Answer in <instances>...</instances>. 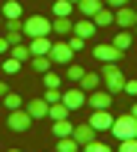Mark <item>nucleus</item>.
Masks as SVG:
<instances>
[{"label": "nucleus", "mask_w": 137, "mask_h": 152, "mask_svg": "<svg viewBox=\"0 0 137 152\" xmlns=\"http://www.w3.org/2000/svg\"><path fill=\"white\" fill-rule=\"evenodd\" d=\"M110 134L116 137V140H125V137H137V116L128 110V113H122V116H116L113 119V125H110Z\"/></svg>", "instance_id": "nucleus-1"}, {"label": "nucleus", "mask_w": 137, "mask_h": 152, "mask_svg": "<svg viewBox=\"0 0 137 152\" xmlns=\"http://www.w3.org/2000/svg\"><path fill=\"white\" fill-rule=\"evenodd\" d=\"M101 84H104V90L113 93V96L125 90V75L116 69V63H104V69H101Z\"/></svg>", "instance_id": "nucleus-2"}, {"label": "nucleus", "mask_w": 137, "mask_h": 152, "mask_svg": "<svg viewBox=\"0 0 137 152\" xmlns=\"http://www.w3.org/2000/svg\"><path fill=\"white\" fill-rule=\"evenodd\" d=\"M36 119L27 113V107H15V110H9V119H6V128L9 131H18V134H24V131H30V125H33Z\"/></svg>", "instance_id": "nucleus-3"}, {"label": "nucleus", "mask_w": 137, "mask_h": 152, "mask_svg": "<svg viewBox=\"0 0 137 152\" xmlns=\"http://www.w3.org/2000/svg\"><path fill=\"white\" fill-rule=\"evenodd\" d=\"M48 33H54V30H51V21L45 15H30L24 21V36L36 39V36H48Z\"/></svg>", "instance_id": "nucleus-4"}, {"label": "nucleus", "mask_w": 137, "mask_h": 152, "mask_svg": "<svg viewBox=\"0 0 137 152\" xmlns=\"http://www.w3.org/2000/svg\"><path fill=\"white\" fill-rule=\"evenodd\" d=\"M48 57H51V63H57V66H68V63L75 60V51H72L68 42H54Z\"/></svg>", "instance_id": "nucleus-5"}, {"label": "nucleus", "mask_w": 137, "mask_h": 152, "mask_svg": "<svg viewBox=\"0 0 137 152\" xmlns=\"http://www.w3.org/2000/svg\"><path fill=\"white\" fill-rule=\"evenodd\" d=\"M122 54H125V51H119L113 42H104V45H95V48H93V57H95L98 63H116V60H122Z\"/></svg>", "instance_id": "nucleus-6"}, {"label": "nucleus", "mask_w": 137, "mask_h": 152, "mask_svg": "<svg viewBox=\"0 0 137 152\" xmlns=\"http://www.w3.org/2000/svg\"><path fill=\"white\" fill-rule=\"evenodd\" d=\"M113 21L122 27V30H131L134 24H137V9H131L128 3L125 6H119V9H113Z\"/></svg>", "instance_id": "nucleus-7"}, {"label": "nucleus", "mask_w": 137, "mask_h": 152, "mask_svg": "<svg viewBox=\"0 0 137 152\" xmlns=\"http://www.w3.org/2000/svg\"><path fill=\"white\" fill-rule=\"evenodd\" d=\"M3 30H6L3 36L9 39V45H18L21 36H24V21H21V18H6V21H3Z\"/></svg>", "instance_id": "nucleus-8"}, {"label": "nucleus", "mask_w": 137, "mask_h": 152, "mask_svg": "<svg viewBox=\"0 0 137 152\" xmlns=\"http://www.w3.org/2000/svg\"><path fill=\"white\" fill-rule=\"evenodd\" d=\"M87 102H90V107L93 110H107L110 104H113V93H98V90H93V93H87Z\"/></svg>", "instance_id": "nucleus-9"}, {"label": "nucleus", "mask_w": 137, "mask_h": 152, "mask_svg": "<svg viewBox=\"0 0 137 152\" xmlns=\"http://www.w3.org/2000/svg\"><path fill=\"white\" fill-rule=\"evenodd\" d=\"M90 125H93L95 131H110V125H113L110 107H107V110H93V116H90Z\"/></svg>", "instance_id": "nucleus-10"}, {"label": "nucleus", "mask_w": 137, "mask_h": 152, "mask_svg": "<svg viewBox=\"0 0 137 152\" xmlns=\"http://www.w3.org/2000/svg\"><path fill=\"white\" fill-rule=\"evenodd\" d=\"M63 102L72 107V110H81V107L87 104V93H84L81 87H78V90H66V93H63Z\"/></svg>", "instance_id": "nucleus-11"}, {"label": "nucleus", "mask_w": 137, "mask_h": 152, "mask_svg": "<svg viewBox=\"0 0 137 152\" xmlns=\"http://www.w3.org/2000/svg\"><path fill=\"white\" fill-rule=\"evenodd\" d=\"M95 134H98V131H95V128H93L90 122H84V125H75V131H72V137H75L78 143H81V149H84V146H87L90 140H95Z\"/></svg>", "instance_id": "nucleus-12"}, {"label": "nucleus", "mask_w": 137, "mask_h": 152, "mask_svg": "<svg viewBox=\"0 0 137 152\" xmlns=\"http://www.w3.org/2000/svg\"><path fill=\"white\" fill-rule=\"evenodd\" d=\"M51 30H54V33H60V36H68V33H75V21L68 18V15H54Z\"/></svg>", "instance_id": "nucleus-13"}, {"label": "nucleus", "mask_w": 137, "mask_h": 152, "mask_svg": "<svg viewBox=\"0 0 137 152\" xmlns=\"http://www.w3.org/2000/svg\"><path fill=\"white\" fill-rule=\"evenodd\" d=\"M101 6H104V0H78V3H75V9H78L84 18H93Z\"/></svg>", "instance_id": "nucleus-14"}, {"label": "nucleus", "mask_w": 137, "mask_h": 152, "mask_svg": "<svg viewBox=\"0 0 137 152\" xmlns=\"http://www.w3.org/2000/svg\"><path fill=\"white\" fill-rule=\"evenodd\" d=\"M48 107H51V104H48L45 99H33V102H27V113H30L33 119H45V116H48Z\"/></svg>", "instance_id": "nucleus-15"}, {"label": "nucleus", "mask_w": 137, "mask_h": 152, "mask_svg": "<svg viewBox=\"0 0 137 152\" xmlns=\"http://www.w3.org/2000/svg\"><path fill=\"white\" fill-rule=\"evenodd\" d=\"M98 84H101V72L95 75V72H84V78L78 81V87L84 90V93H93V90H98Z\"/></svg>", "instance_id": "nucleus-16"}, {"label": "nucleus", "mask_w": 137, "mask_h": 152, "mask_svg": "<svg viewBox=\"0 0 137 152\" xmlns=\"http://www.w3.org/2000/svg\"><path fill=\"white\" fill-rule=\"evenodd\" d=\"M51 45H54V42H51L48 36H36V39H30L27 48H30V54L36 57V54H51Z\"/></svg>", "instance_id": "nucleus-17"}, {"label": "nucleus", "mask_w": 137, "mask_h": 152, "mask_svg": "<svg viewBox=\"0 0 137 152\" xmlns=\"http://www.w3.org/2000/svg\"><path fill=\"white\" fill-rule=\"evenodd\" d=\"M75 33H78V36H84V39H90V36H95V33H98V27H95V21H93V18H81V21L75 24Z\"/></svg>", "instance_id": "nucleus-18"}, {"label": "nucleus", "mask_w": 137, "mask_h": 152, "mask_svg": "<svg viewBox=\"0 0 137 152\" xmlns=\"http://www.w3.org/2000/svg\"><path fill=\"white\" fill-rule=\"evenodd\" d=\"M93 21H95L98 30H101V27H110V24H113V9H110V6H101V9L93 15Z\"/></svg>", "instance_id": "nucleus-19"}, {"label": "nucleus", "mask_w": 137, "mask_h": 152, "mask_svg": "<svg viewBox=\"0 0 137 152\" xmlns=\"http://www.w3.org/2000/svg\"><path fill=\"white\" fill-rule=\"evenodd\" d=\"M68 113H72V107H68L66 102H54V104L48 107V116H51V119H66Z\"/></svg>", "instance_id": "nucleus-20"}, {"label": "nucleus", "mask_w": 137, "mask_h": 152, "mask_svg": "<svg viewBox=\"0 0 137 152\" xmlns=\"http://www.w3.org/2000/svg\"><path fill=\"white\" fill-rule=\"evenodd\" d=\"M30 66H33V72L45 75V72L51 69V57H48V54H36V57H30Z\"/></svg>", "instance_id": "nucleus-21"}, {"label": "nucleus", "mask_w": 137, "mask_h": 152, "mask_svg": "<svg viewBox=\"0 0 137 152\" xmlns=\"http://www.w3.org/2000/svg\"><path fill=\"white\" fill-rule=\"evenodd\" d=\"M81 149V143L68 134V137H57V152H78Z\"/></svg>", "instance_id": "nucleus-22"}, {"label": "nucleus", "mask_w": 137, "mask_h": 152, "mask_svg": "<svg viewBox=\"0 0 137 152\" xmlns=\"http://www.w3.org/2000/svg\"><path fill=\"white\" fill-rule=\"evenodd\" d=\"M51 131H54L57 137H68V134L75 131V125L68 122V116H66V119H54V128H51Z\"/></svg>", "instance_id": "nucleus-23"}, {"label": "nucleus", "mask_w": 137, "mask_h": 152, "mask_svg": "<svg viewBox=\"0 0 137 152\" xmlns=\"http://www.w3.org/2000/svg\"><path fill=\"white\" fill-rule=\"evenodd\" d=\"M21 9H24V6L18 3V0H6L0 12H3V18H21Z\"/></svg>", "instance_id": "nucleus-24"}, {"label": "nucleus", "mask_w": 137, "mask_h": 152, "mask_svg": "<svg viewBox=\"0 0 137 152\" xmlns=\"http://www.w3.org/2000/svg\"><path fill=\"white\" fill-rule=\"evenodd\" d=\"M131 42H134V36H131L128 30H122V33H113V45H116L119 51H128V48H131Z\"/></svg>", "instance_id": "nucleus-25"}, {"label": "nucleus", "mask_w": 137, "mask_h": 152, "mask_svg": "<svg viewBox=\"0 0 137 152\" xmlns=\"http://www.w3.org/2000/svg\"><path fill=\"white\" fill-rule=\"evenodd\" d=\"M0 102H3V107H6V110H15V107H24L21 96H18V93H12V90H9V93H6L3 99H0Z\"/></svg>", "instance_id": "nucleus-26"}, {"label": "nucleus", "mask_w": 137, "mask_h": 152, "mask_svg": "<svg viewBox=\"0 0 137 152\" xmlns=\"http://www.w3.org/2000/svg\"><path fill=\"white\" fill-rule=\"evenodd\" d=\"M84 72H87L84 66H78V63H68V66H66V81H81V78H84Z\"/></svg>", "instance_id": "nucleus-27"}, {"label": "nucleus", "mask_w": 137, "mask_h": 152, "mask_svg": "<svg viewBox=\"0 0 137 152\" xmlns=\"http://www.w3.org/2000/svg\"><path fill=\"white\" fill-rule=\"evenodd\" d=\"M72 12H75L72 0H57V3H54V15H72Z\"/></svg>", "instance_id": "nucleus-28"}, {"label": "nucleus", "mask_w": 137, "mask_h": 152, "mask_svg": "<svg viewBox=\"0 0 137 152\" xmlns=\"http://www.w3.org/2000/svg\"><path fill=\"white\" fill-rule=\"evenodd\" d=\"M9 57H18V60L24 63V60H30L33 54H30V48H27V45H21V42H18V45H12V48H9Z\"/></svg>", "instance_id": "nucleus-29"}, {"label": "nucleus", "mask_w": 137, "mask_h": 152, "mask_svg": "<svg viewBox=\"0 0 137 152\" xmlns=\"http://www.w3.org/2000/svg\"><path fill=\"white\" fill-rule=\"evenodd\" d=\"M3 72H6V75H18V72H21V60H18V57H6V60H3Z\"/></svg>", "instance_id": "nucleus-30"}, {"label": "nucleus", "mask_w": 137, "mask_h": 152, "mask_svg": "<svg viewBox=\"0 0 137 152\" xmlns=\"http://www.w3.org/2000/svg\"><path fill=\"white\" fill-rule=\"evenodd\" d=\"M48 104H54V102H63V90L60 87H45V96H42Z\"/></svg>", "instance_id": "nucleus-31"}, {"label": "nucleus", "mask_w": 137, "mask_h": 152, "mask_svg": "<svg viewBox=\"0 0 137 152\" xmlns=\"http://www.w3.org/2000/svg\"><path fill=\"white\" fill-rule=\"evenodd\" d=\"M66 42L72 45V51H84V45H87V39H84V36H78V33H68V36H66Z\"/></svg>", "instance_id": "nucleus-32"}, {"label": "nucleus", "mask_w": 137, "mask_h": 152, "mask_svg": "<svg viewBox=\"0 0 137 152\" xmlns=\"http://www.w3.org/2000/svg\"><path fill=\"white\" fill-rule=\"evenodd\" d=\"M60 81H63V78H60V75H54L51 69L42 75V84H45V87H60Z\"/></svg>", "instance_id": "nucleus-33"}, {"label": "nucleus", "mask_w": 137, "mask_h": 152, "mask_svg": "<svg viewBox=\"0 0 137 152\" xmlns=\"http://www.w3.org/2000/svg\"><path fill=\"white\" fill-rule=\"evenodd\" d=\"M84 149H87V152H110V146H107V143H101V140H90Z\"/></svg>", "instance_id": "nucleus-34"}, {"label": "nucleus", "mask_w": 137, "mask_h": 152, "mask_svg": "<svg viewBox=\"0 0 137 152\" xmlns=\"http://www.w3.org/2000/svg\"><path fill=\"white\" fill-rule=\"evenodd\" d=\"M119 149H122V152H137V137H125V140H119Z\"/></svg>", "instance_id": "nucleus-35"}, {"label": "nucleus", "mask_w": 137, "mask_h": 152, "mask_svg": "<svg viewBox=\"0 0 137 152\" xmlns=\"http://www.w3.org/2000/svg\"><path fill=\"white\" fill-rule=\"evenodd\" d=\"M122 93H128V96H137V81H125V90Z\"/></svg>", "instance_id": "nucleus-36"}, {"label": "nucleus", "mask_w": 137, "mask_h": 152, "mask_svg": "<svg viewBox=\"0 0 137 152\" xmlns=\"http://www.w3.org/2000/svg\"><path fill=\"white\" fill-rule=\"evenodd\" d=\"M128 0H104V6H110V9H119V6H125Z\"/></svg>", "instance_id": "nucleus-37"}, {"label": "nucleus", "mask_w": 137, "mask_h": 152, "mask_svg": "<svg viewBox=\"0 0 137 152\" xmlns=\"http://www.w3.org/2000/svg\"><path fill=\"white\" fill-rule=\"evenodd\" d=\"M9 48H12L9 39H6V36H0V54H9Z\"/></svg>", "instance_id": "nucleus-38"}, {"label": "nucleus", "mask_w": 137, "mask_h": 152, "mask_svg": "<svg viewBox=\"0 0 137 152\" xmlns=\"http://www.w3.org/2000/svg\"><path fill=\"white\" fill-rule=\"evenodd\" d=\"M6 93H9V84H6V81H0V99H3Z\"/></svg>", "instance_id": "nucleus-39"}, {"label": "nucleus", "mask_w": 137, "mask_h": 152, "mask_svg": "<svg viewBox=\"0 0 137 152\" xmlns=\"http://www.w3.org/2000/svg\"><path fill=\"white\" fill-rule=\"evenodd\" d=\"M131 113H134V116H137V102H134V104H131Z\"/></svg>", "instance_id": "nucleus-40"}, {"label": "nucleus", "mask_w": 137, "mask_h": 152, "mask_svg": "<svg viewBox=\"0 0 137 152\" xmlns=\"http://www.w3.org/2000/svg\"><path fill=\"white\" fill-rule=\"evenodd\" d=\"M3 21H6V18H3V12H0V27H3Z\"/></svg>", "instance_id": "nucleus-41"}, {"label": "nucleus", "mask_w": 137, "mask_h": 152, "mask_svg": "<svg viewBox=\"0 0 137 152\" xmlns=\"http://www.w3.org/2000/svg\"><path fill=\"white\" fill-rule=\"evenodd\" d=\"M134 33H137V24H134Z\"/></svg>", "instance_id": "nucleus-42"}, {"label": "nucleus", "mask_w": 137, "mask_h": 152, "mask_svg": "<svg viewBox=\"0 0 137 152\" xmlns=\"http://www.w3.org/2000/svg\"><path fill=\"white\" fill-rule=\"evenodd\" d=\"M72 3H78V0H72Z\"/></svg>", "instance_id": "nucleus-43"}, {"label": "nucleus", "mask_w": 137, "mask_h": 152, "mask_svg": "<svg viewBox=\"0 0 137 152\" xmlns=\"http://www.w3.org/2000/svg\"><path fill=\"white\" fill-rule=\"evenodd\" d=\"M0 107H3V102H0Z\"/></svg>", "instance_id": "nucleus-44"}]
</instances>
